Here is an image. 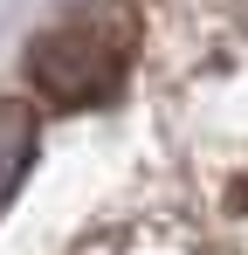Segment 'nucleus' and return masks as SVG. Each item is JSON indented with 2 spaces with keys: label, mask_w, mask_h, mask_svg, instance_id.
Listing matches in <instances>:
<instances>
[{
  "label": "nucleus",
  "mask_w": 248,
  "mask_h": 255,
  "mask_svg": "<svg viewBox=\"0 0 248 255\" xmlns=\"http://www.w3.org/2000/svg\"><path fill=\"white\" fill-rule=\"evenodd\" d=\"M242 221H248V186H242Z\"/></svg>",
  "instance_id": "nucleus-3"
},
{
  "label": "nucleus",
  "mask_w": 248,
  "mask_h": 255,
  "mask_svg": "<svg viewBox=\"0 0 248 255\" xmlns=\"http://www.w3.org/2000/svg\"><path fill=\"white\" fill-rule=\"evenodd\" d=\"M138 7L131 0H83L69 14H55L28 42V83L62 104V111H83V104H104L118 97L124 76H131V55H138Z\"/></svg>",
  "instance_id": "nucleus-1"
},
{
  "label": "nucleus",
  "mask_w": 248,
  "mask_h": 255,
  "mask_svg": "<svg viewBox=\"0 0 248 255\" xmlns=\"http://www.w3.org/2000/svg\"><path fill=\"white\" fill-rule=\"evenodd\" d=\"M28 166H35V111L0 97V207L14 200V186L28 179Z\"/></svg>",
  "instance_id": "nucleus-2"
}]
</instances>
